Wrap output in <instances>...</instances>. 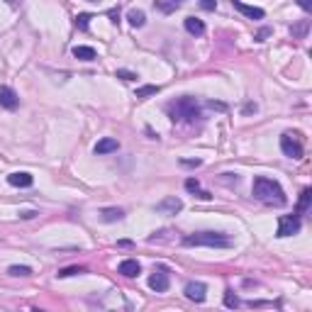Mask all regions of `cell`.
<instances>
[{
  "mask_svg": "<svg viewBox=\"0 0 312 312\" xmlns=\"http://www.w3.org/2000/svg\"><path fill=\"white\" fill-rule=\"evenodd\" d=\"M8 3H10V5H20L22 0H8Z\"/></svg>",
  "mask_w": 312,
  "mask_h": 312,
  "instance_id": "36",
  "label": "cell"
},
{
  "mask_svg": "<svg viewBox=\"0 0 312 312\" xmlns=\"http://www.w3.org/2000/svg\"><path fill=\"white\" fill-rule=\"evenodd\" d=\"M91 20H93V15H91V13H81V15H76L73 25L81 29V32H85V29H88V25H91Z\"/></svg>",
  "mask_w": 312,
  "mask_h": 312,
  "instance_id": "22",
  "label": "cell"
},
{
  "mask_svg": "<svg viewBox=\"0 0 312 312\" xmlns=\"http://www.w3.org/2000/svg\"><path fill=\"white\" fill-rule=\"evenodd\" d=\"M251 193H254L256 200H261V203H266V205H276V207L285 205L283 188H281V183L273 181V178H266V176L254 178V188H251Z\"/></svg>",
  "mask_w": 312,
  "mask_h": 312,
  "instance_id": "1",
  "label": "cell"
},
{
  "mask_svg": "<svg viewBox=\"0 0 312 312\" xmlns=\"http://www.w3.org/2000/svg\"><path fill=\"white\" fill-rule=\"evenodd\" d=\"M117 273H122L124 278H137L142 273V266H139L137 258H124L122 263L117 266Z\"/></svg>",
  "mask_w": 312,
  "mask_h": 312,
  "instance_id": "11",
  "label": "cell"
},
{
  "mask_svg": "<svg viewBox=\"0 0 312 312\" xmlns=\"http://www.w3.org/2000/svg\"><path fill=\"white\" fill-rule=\"evenodd\" d=\"M166 112H168L171 122H195L200 117V105L195 98L183 95V98H176L173 103H168Z\"/></svg>",
  "mask_w": 312,
  "mask_h": 312,
  "instance_id": "2",
  "label": "cell"
},
{
  "mask_svg": "<svg viewBox=\"0 0 312 312\" xmlns=\"http://www.w3.org/2000/svg\"><path fill=\"white\" fill-rule=\"evenodd\" d=\"M205 293H207V285L200 283V281H190V283L186 285V298L193 300V302H203Z\"/></svg>",
  "mask_w": 312,
  "mask_h": 312,
  "instance_id": "9",
  "label": "cell"
},
{
  "mask_svg": "<svg viewBox=\"0 0 312 312\" xmlns=\"http://www.w3.org/2000/svg\"><path fill=\"white\" fill-rule=\"evenodd\" d=\"M186 190H190V193H195L200 200H210L212 195L207 193V190H200V183H198V178H188L186 181Z\"/></svg>",
  "mask_w": 312,
  "mask_h": 312,
  "instance_id": "17",
  "label": "cell"
},
{
  "mask_svg": "<svg viewBox=\"0 0 312 312\" xmlns=\"http://www.w3.org/2000/svg\"><path fill=\"white\" fill-rule=\"evenodd\" d=\"M8 183L15 186V188H29V186L34 183V178H32V173H27V171H15V173L8 176Z\"/></svg>",
  "mask_w": 312,
  "mask_h": 312,
  "instance_id": "12",
  "label": "cell"
},
{
  "mask_svg": "<svg viewBox=\"0 0 312 312\" xmlns=\"http://www.w3.org/2000/svg\"><path fill=\"white\" fill-rule=\"evenodd\" d=\"M78 273H85V269H81V266H71V269H61L56 276H59V278H68V276H78Z\"/></svg>",
  "mask_w": 312,
  "mask_h": 312,
  "instance_id": "24",
  "label": "cell"
},
{
  "mask_svg": "<svg viewBox=\"0 0 312 312\" xmlns=\"http://www.w3.org/2000/svg\"><path fill=\"white\" fill-rule=\"evenodd\" d=\"M298 5L305 10V13H310L312 10V0H298Z\"/></svg>",
  "mask_w": 312,
  "mask_h": 312,
  "instance_id": "33",
  "label": "cell"
},
{
  "mask_svg": "<svg viewBox=\"0 0 312 312\" xmlns=\"http://www.w3.org/2000/svg\"><path fill=\"white\" fill-rule=\"evenodd\" d=\"M110 20H112V22H115V25H117V22H120V10H110Z\"/></svg>",
  "mask_w": 312,
  "mask_h": 312,
  "instance_id": "34",
  "label": "cell"
},
{
  "mask_svg": "<svg viewBox=\"0 0 312 312\" xmlns=\"http://www.w3.org/2000/svg\"><path fill=\"white\" fill-rule=\"evenodd\" d=\"M186 246H212V249H227L232 246V239L222 232H195L183 239Z\"/></svg>",
  "mask_w": 312,
  "mask_h": 312,
  "instance_id": "3",
  "label": "cell"
},
{
  "mask_svg": "<svg viewBox=\"0 0 312 312\" xmlns=\"http://www.w3.org/2000/svg\"><path fill=\"white\" fill-rule=\"evenodd\" d=\"M8 273H10V276H22V278H25V276H32V269H29V266H10Z\"/></svg>",
  "mask_w": 312,
  "mask_h": 312,
  "instance_id": "25",
  "label": "cell"
},
{
  "mask_svg": "<svg viewBox=\"0 0 312 312\" xmlns=\"http://www.w3.org/2000/svg\"><path fill=\"white\" fill-rule=\"evenodd\" d=\"M161 93V85H154V83H147V85H142V88H137L135 98L137 100H147L151 95H159Z\"/></svg>",
  "mask_w": 312,
  "mask_h": 312,
  "instance_id": "14",
  "label": "cell"
},
{
  "mask_svg": "<svg viewBox=\"0 0 312 312\" xmlns=\"http://www.w3.org/2000/svg\"><path fill=\"white\" fill-rule=\"evenodd\" d=\"M37 215H39L37 210H22V212H20V217L22 219H32V217H37Z\"/></svg>",
  "mask_w": 312,
  "mask_h": 312,
  "instance_id": "31",
  "label": "cell"
},
{
  "mask_svg": "<svg viewBox=\"0 0 312 312\" xmlns=\"http://www.w3.org/2000/svg\"><path fill=\"white\" fill-rule=\"evenodd\" d=\"M168 271L166 269H154V273L149 276V288L154 293H166L168 290Z\"/></svg>",
  "mask_w": 312,
  "mask_h": 312,
  "instance_id": "6",
  "label": "cell"
},
{
  "mask_svg": "<svg viewBox=\"0 0 312 312\" xmlns=\"http://www.w3.org/2000/svg\"><path fill=\"white\" fill-rule=\"evenodd\" d=\"M300 232V217L298 215H283L278 219V237H293Z\"/></svg>",
  "mask_w": 312,
  "mask_h": 312,
  "instance_id": "5",
  "label": "cell"
},
{
  "mask_svg": "<svg viewBox=\"0 0 312 312\" xmlns=\"http://www.w3.org/2000/svg\"><path fill=\"white\" fill-rule=\"evenodd\" d=\"M186 29H188L190 34L200 37V34H205V22L198 20V17H186Z\"/></svg>",
  "mask_w": 312,
  "mask_h": 312,
  "instance_id": "16",
  "label": "cell"
},
{
  "mask_svg": "<svg viewBox=\"0 0 312 312\" xmlns=\"http://www.w3.org/2000/svg\"><path fill=\"white\" fill-rule=\"evenodd\" d=\"M117 246H132V242H129V239H122V242H117Z\"/></svg>",
  "mask_w": 312,
  "mask_h": 312,
  "instance_id": "35",
  "label": "cell"
},
{
  "mask_svg": "<svg viewBox=\"0 0 312 312\" xmlns=\"http://www.w3.org/2000/svg\"><path fill=\"white\" fill-rule=\"evenodd\" d=\"M225 305L227 307H239V298L234 295V290H225Z\"/></svg>",
  "mask_w": 312,
  "mask_h": 312,
  "instance_id": "26",
  "label": "cell"
},
{
  "mask_svg": "<svg viewBox=\"0 0 312 312\" xmlns=\"http://www.w3.org/2000/svg\"><path fill=\"white\" fill-rule=\"evenodd\" d=\"M120 149V142L117 139H112V137H103L98 144H95V154H112V151H117Z\"/></svg>",
  "mask_w": 312,
  "mask_h": 312,
  "instance_id": "13",
  "label": "cell"
},
{
  "mask_svg": "<svg viewBox=\"0 0 312 312\" xmlns=\"http://www.w3.org/2000/svg\"><path fill=\"white\" fill-rule=\"evenodd\" d=\"M127 20H129L132 27H144L147 15H144V10H129V13H127Z\"/></svg>",
  "mask_w": 312,
  "mask_h": 312,
  "instance_id": "19",
  "label": "cell"
},
{
  "mask_svg": "<svg viewBox=\"0 0 312 312\" xmlns=\"http://www.w3.org/2000/svg\"><path fill=\"white\" fill-rule=\"evenodd\" d=\"M232 8L239 10L242 15H246L249 20H263V10H261V8H254V5H246L244 0H232Z\"/></svg>",
  "mask_w": 312,
  "mask_h": 312,
  "instance_id": "10",
  "label": "cell"
},
{
  "mask_svg": "<svg viewBox=\"0 0 312 312\" xmlns=\"http://www.w3.org/2000/svg\"><path fill=\"white\" fill-rule=\"evenodd\" d=\"M166 234H168V230L154 232V234H151V237H149V244H156V242H166V239H168V237H166Z\"/></svg>",
  "mask_w": 312,
  "mask_h": 312,
  "instance_id": "28",
  "label": "cell"
},
{
  "mask_svg": "<svg viewBox=\"0 0 312 312\" xmlns=\"http://www.w3.org/2000/svg\"><path fill=\"white\" fill-rule=\"evenodd\" d=\"M269 34H271V29H269V27H263V29H261V32L256 34V37H254V39H256V41H263L266 37H269Z\"/></svg>",
  "mask_w": 312,
  "mask_h": 312,
  "instance_id": "32",
  "label": "cell"
},
{
  "mask_svg": "<svg viewBox=\"0 0 312 312\" xmlns=\"http://www.w3.org/2000/svg\"><path fill=\"white\" fill-rule=\"evenodd\" d=\"M281 151L288 159H302V144H300V139H295V135L281 137Z\"/></svg>",
  "mask_w": 312,
  "mask_h": 312,
  "instance_id": "4",
  "label": "cell"
},
{
  "mask_svg": "<svg viewBox=\"0 0 312 312\" xmlns=\"http://www.w3.org/2000/svg\"><path fill=\"white\" fill-rule=\"evenodd\" d=\"M200 159H183V161H181V166H190V168H195V166H200Z\"/></svg>",
  "mask_w": 312,
  "mask_h": 312,
  "instance_id": "30",
  "label": "cell"
},
{
  "mask_svg": "<svg viewBox=\"0 0 312 312\" xmlns=\"http://www.w3.org/2000/svg\"><path fill=\"white\" fill-rule=\"evenodd\" d=\"M307 29H310V20H302V22L290 27V34H293V39H302L307 34Z\"/></svg>",
  "mask_w": 312,
  "mask_h": 312,
  "instance_id": "20",
  "label": "cell"
},
{
  "mask_svg": "<svg viewBox=\"0 0 312 312\" xmlns=\"http://www.w3.org/2000/svg\"><path fill=\"white\" fill-rule=\"evenodd\" d=\"M310 198H312V190L310 188H305L302 193H300V203H298V217L310 207Z\"/></svg>",
  "mask_w": 312,
  "mask_h": 312,
  "instance_id": "21",
  "label": "cell"
},
{
  "mask_svg": "<svg viewBox=\"0 0 312 312\" xmlns=\"http://www.w3.org/2000/svg\"><path fill=\"white\" fill-rule=\"evenodd\" d=\"M17 105H20V98H17V93H15L10 85H0V108L15 110Z\"/></svg>",
  "mask_w": 312,
  "mask_h": 312,
  "instance_id": "8",
  "label": "cell"
},
{
  "mask_svg": "<svg viewBox=\"0 0 312 312\" xmlns=\"http://www.w3.org/2000/svg\"><path fill=\"white\" fill-rule=\"evenodd\" d=\"M154 210H156L159 215H176V212L183 210V200L176 198V195H171V198H163L161 203H156Z\"/></svg>",
  "mask_w": 312,
  "mask_h": 312,
  "instance_id": "7",
  "label": "cell"
},
{
  "mask_svg": "<svg viewBox=\"0 0 312 312\" xmlns=\"http://www.w3.org/2000/svg\"><path fill=\"white\" fill-rule=\"evenodd\" d=\"M200 8H203V10H210V13H212V10L217 8V0H200Z\"/></svg>",
  "mask_w": 312,
  "mask_h": 312,
  "instance_id": "29",
  "label": "cell"
},
{
  "mask_svg": "<svg viewBox=\"0 0 312 312\" xmlns=\"http://www.w3.org/2000/svg\"><path fill=\"white\" fill-rule=\"evenodd\" d=\"M117 78H122V81H137L139 76H137L135 71H127V68H117V73H115Z\"/></svg>",
  "mask_w": 312,
  "mask_h": 312,
  "instance_id": "27",
  "label": "cell"
},
{
  "mask_svg": "<svg viewBox=\"0 0 312 312\" xmlns=\"http://www.w3.org/2000/svg\"><path fill=\"white\" fill-rule=\"evenodd\" d=\"M122 217H124V210H120V207H103L100 210V219L103 222H117Z\"/></svg>",
  "mask_w": 312,
  "mask_h": 312,
  "instance_id": "15",
  "label": "cell"
},
{
  "mask_svg": "<svg viewBox=\"0 0 312 312\" xmlns=\"http://www.w3.org/2000/svg\"><path fill=\"white\" fill-rule=\"evenodd\" d=\"M73 56L81 59V61H93L95 59V49L93 47H73Z\"/></svg>",
  "mask_w": 312,
  "mask_h": 312,
  "instance_id": "18",
  "label": "cell"
},
{
  "mask_svg": "<svg viewBox=\"0 0 312 312\" xmlns=\"http://www.w3.org/2000/svg\"><path fill=\"white\" fill-rule=\"evenodd\" d=\"M161 13H173V10H178V0H171V3H163V0H156L154 3Z\"/></svg>",
  "mask_w": 312,
  "mask_h": 312,
  "instance_id": "23",
  "label": "cell"
}]
</instances>
